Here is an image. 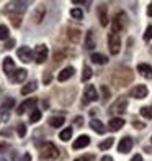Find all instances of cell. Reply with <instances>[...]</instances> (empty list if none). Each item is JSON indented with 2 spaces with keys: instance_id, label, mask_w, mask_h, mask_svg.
<instances>
[{
  "instance_id": "obj_23",
  "label": "cell",
  "mask_w": 152,
  "mask_h": 161,
  "mask_svg": "<svg viewBox=\"0 0 152 161\" xmlns=\"http://www.w3.org/2000/svg\"><path fill=\"white\" fill-rule=\"evenodd\" d=\"M97 45H95V36H93V31L92 30H89L87 31V35H85V48L87 49H93Z\"/></svg>"
},
{
  "instance_id": "obj_46",
  "label": "cell",
  "mask_w": 152,
  "mask_h": 161,
  "mask_svg": "<svg viewBox=\"0 0 152 161\" xmlns=\"http://www.w3.org/2000/svg\"><path fill=\"white\" fill-rule=\"evenodd\" d=\"M13 46H15V40H12V38L5 43V48H7V49H12Z\"/></svg>"
},
{
  "instance_id": "obj_18",
  "label": "cell",
  "mask_w": 152,
  "mask_h": 161,
  "mask_svg": "<svg viewBox=\"0 0 152 161\" xmlns=\"http://www.w3.org/2000/svg\"><path fill=\"white\" fill-rule=\"evenodd\" d=\"M137 72L146 79H152V66H149V64H144V63L137 64Z\"/></svg>"
},
{
  "instance_id": "obj_53",
  "label": "cell",
  "mask_w": 152,
  "mask_h": 161,
  "mask_svg": "<svg viewBox=\"0 0 152 161\" xmlns=\"http://www.w3.org/2000/svg\"><path fill=\"white\" fill-rule=\"evenodd\" d=\"M0 161H7V159H3V158H0Z\"/></svg>"
},
{
  "instance_id": "obj_43",
  "label": "cell",
  "mask_w": 152,
  "mask_h": 161,
  "mask_svg": "<svg viewBox=\"0 0 152 161\" xmlns=\"http://www.w3.org/2000/svg\"><path fill=\"white\" fill-rule=\"evenodd\" d=\"M0 114H2V120L8 122V119H10V112L8 110H0Z\"/></svg>"
},
{
  "instance_id": "obj_45",
  "label": "cell",
  "mask_w": 152,
  "mask_h": 161,
  "mask_svg": "<svg viewBox=\"0 0 152 161\" xmlns=\"http://www.w3.org/2000/svg\"><path fill=\"white\" fill-rule=\"evenodd\" d=\"M74 123H75L77 127H84V119H82V117H75V119H74Z\"/></svg>"
},
{
  "instance_id": "obj_28",
  "label": "cell",
  "mask_w": 152,
  "mask_h": 161,
  "mask_svg": "<svg viewBox=\"0 0 152 161\" xmlns=\"http://www.w3.org/2000/svg\"><path fill=\"white\" fill-rule=\"evenodd\" d=\"M41 110H38V108H33L31 114H30V122L31 123H36V122H39L41 120Z\"/></svg>"
},
{
  "instance_id": "obj_31",
  "label": "cell",
  "mask_w": 152,
  "mask_h": 161,
  "mask_svg": "<svg viewBox=\"0 0 152 161\" xmlns=\"http://www.w3.org/2000/svg\"><path fill=\"white\" fill-rule=\"evenodd\" d=\"M144 119H147V120H152V105H149V107H142L141 108V112H139Z\"/></svg>"
},
{
  "instance_id": "obj_25",
  "label": "cell",
  "mask_w": 152,
  "mask_h": 161,
  "mask_svg": "<svg viewBox=\"0 0 152 161\" xmlns=\"http://www.w3.org/2000/svg\"><path fill=\"white\" fill-rule=\"evenodd\" d=\"M36 89H38V82L36 80H30L25 87H21V94L23 96H26V94H31V92H34Z\"/></svg>"
},
{
  "instance_id": "obj_1",
  "label": "cell",
  "mask_w": 152,
  "mask_h": 161,
  "mask_svg": "<svg viewBox=\"0 0 152 161\" xmlns=\"http://www.w3.org/2000/svg\"><path fill=\"white\" fill-rule=\"evenodd\" d=\"M133 71L129 69V68H118L116 71L113 72V76H111V79H113V82H114V86L116 87H123V86H126V84H129L133 80Z\"/></svg>"
},
{
  "instance_id": "obj_29",
  "label": "cell",
  "mask_w": 152,
  "mask_h": 161,
  "mask_svg": "<svg viewBox=\"0 0 152 161\" xmlns=\"http://www.w3.org/2000/svg\"><path fill=\"white\" fill-rule=\"evenodd\" d=\"M70 136H72V128H70V127L64 128V130L61 131V135H59V138H61L62 142H69V140H70Z\"/></svg>"
},
{
  "instance_id": "obj_33",
  "label": "cell",
  "mask_w": 152,
  "mask_h": 161,
  "mask_svg": "<svg viewBox=\"0 0 152 161\" xmlns=\"http://www.w3.org/2000/svg\"><path fill=\"white\" fill-rule=\"evenodd\" d=\"M8 26H5V25H0V40H8Z\"/></svg>"
},
{
  "instance_id": "obj_4",
  "label": "cell",
  "mask_w": 152,
  "mask_h": 161,
  "mask_svg": "<svg viewBox=\"0 0 152 161\" xmlns=\"http://www.w3.org/2000/svg\"><path fill=\"white\" fill-rule=\"evenodd\" d=\"M126 28V13L124 12H118L116 15L113 17V33H118L123 31Z\"/></svg>"
},
{
  "instance_id": "obj_36",
  "label": "cell",
  "mask_w": 152,
  "mask_h": 161,
  "mask_svg": "<svg viewBox=\"0 0 152 161\" xmlns=\"http://www.w3.org/2000/svg\"><path fill=\"white\" fill-rule=\"evenodd\" d=\"M17 131H18V136L23 138L26 135V125H25V123H18V125H17Z\"/></svg>"
},
{
  "instance_id": "obj_22",
  "label": "cell",
  "mask_w": 152,
  "mask_h": 161,
  "mask_svg": "<svg viewBox=\"0 0 152 161\" xmlns=\"http://www.w3.org/2000/svg\"><path fill=\"white\" fill-rule=\"evenodd\" d=\"M90 127H92L93 131H97V133H100V135L106 131V127L103 125V122H101V120H97V119H92V120H90Z\"/></svg>"
},
{
  "instance_id": "obj_30",
  "label": "cell",
  "mask_w": 152,
  "mask_h": 161,
  "mask_svg": "<svg viewBox=\"0 0 152 161\" xmlns=\"http://www.w3.org/2000/svg\"><path fill=\"white\" fill-rule=\"evenodd\" d=\"M92 77V69L89 68V66H84V71H82V77H80V80H82V82H87V80H89Z\"/></svg>"
},
{
  "instance_id": "obj_40",
  "label": "cell",
  "mask_w": 152,
  "mask_h": 161,
  "mask_svg": "<svg viewBox=\"0 0 152 161\" xmlns=\"http://www.w3.org/2000/svg\"><path fill=\"white\" fill-rule=\"evenodd\" d=\"M61 61H64V53H57L54 54V64H57V63H61Z\"/></svg>"
},
{
  "instance_id": "obj_47",
  "label": "cell",
  "mask_w": 152,
  "mask_h": 161,
  "mask_svg": "<svg viewBox=\"0 0 152 161\" xmlns=\"http://www.w3.org/2000/svg\"><path fill=\"white\" fill-rule=\"evenodd\" d=\"M0 135H2V136H10L12 135V130L10 128H3L2 131H0Z\"/></svg>"
},
{
  "instance_id": "obj_48",
  "label": "cell",
  "mask_w": 152,
  "mask_h": 161,
  "mask_svg": "<svg viewBox=\"0 0 152 161\" xmlns=\"http://www.w3.org/2000/svg\"><path fill=\"white\" fill-rule=\"evenodd\" d=\"M131 161H142V156H141V155H134V156L131 158Z\"/></svg>"
},
{
  "instance_id": "obj_13",
  "label": "cell",
  "mask_w": 152,
  "mask_h": 161,
  "mask_svg": "<svg viewBox=\"0 0 152 161\" xmlns=\"http://www.w3.org/2000/svg\"><path fill=\"white\" fill-rule=\"evenodd\" d=\"M36 99H26L25 102H21V104L18 105V108H17V114L18 115H23L28 108H34V105H36Z\"/></svg>"
},
{
  "instance_id": "obj_41",
  "label": "cell",
  "mask_w": 152,
  "mask_h": 161,
  "mask_svg": "<svg viewBox=\"0 0 152 161\" xmlns=\"http://www.w3.org/2000/svg\"><path fill=\"white\" fill-rule=\"evenodd\" d=\"M133 125H134V128H137V130L146 128V123H144V122H137V120H134V122H133Z\"/></svg>"
},
{
  "instance_id": "obj_24",
  "label": "cell",
  "mask_w": 152,
  "mask_h": 161,
  "mask_svg": "<svg viewBox=\"0 0 152 161\" xmlns=\"http://www.w3.org/2000/svg\"><path fill=\"white\" fill-rule=\"evenodd\" d=\"M64 122H66V119H64L62 115H57V117H51V119L48 120V123L51 127H54V128H59L61 125H64Z\"/></svg>"
},
{
  "instance_id": "obj_49",
  "label": "cell",
  "mask_w": 152,
  "mask_h": 161,
  "mask_svg": "<svg viewBox=\"0 0 152 161\" xmlns=\"http://www.w3.org/2000/svg\"><path fill=\"white\" fill-rule=\"evenodd\" d=\"M147 15L152 17V3H149V7H147Z\"/></svg>"
},
{
  "instance_id": "obj_8",
  "label": "cell",
  "mask_w": 152,
  "mask_h": 161,
  "mask_svg": "<svg viewBox=\"0 0 152 161\" xmlns=\"http://www.w3.org/2000/svg\"><path fill=\"white\" fill-rule=\"evenodd\" d=\"M129 96L134 97V99H146L147 97V87L142 86V84L134 86L131 89V92H129Z\"/></svg>"
},
{
  "instance_id": "obj_51",
  "label": "cell",
  "mask_w": 152,
  "mask_h": 161,
  "mask_svg": "<svg viewBox=\"0 0 152 161\" xmlns=\"http://www.w3.org/2000/svg\"><path fill=\"white\" fill-rule=\"evenodd\" d=\"M31 159V155H28V153H26V155L23 156V161H30Z\"/></svg>"
},
{
  "instance_id": "obj_16",
  "label": "cell",
  "mask_w": 152,
  "mask_h": 161,
  "mask_svg": "<svg viewBox=\"0 0 152 161\" xmlns=\"http://www.w3.org/2000/svg\"><path fill=\"white\" fill-rule=\"evenodd\" d=\"M98 18H100V23H101V26H106L108 25V7L105 5V3H101L100 5V8H98Z\"/></svg>"
},
{
  "instance_id": "obj_6",
  "label": "cell",
  "mask_w": 152,
  "mask_h": 161,
  "mask_svg": "<svg viewBox=\"0 0 152 161\" xmlns=\"http://www.w3.org/2000/svg\"><path fill=\"white\" fill-rule=\"evenodd\" d=\"M95 100H98V94H97V89H95L93 86H85L82 105H87V104H90V102H95Z\"/></svg>"
},
{
  "instance_id": "obj_3",
  "label": "cell",
  "mask_w": 152,
  "mask_h": 161,
  "mask_svg": "<svg viewBox=\"0 0 152 161\" xmlns=\"http://www.w3.org/2000/svg\"><path fill=\"white\" fill-rule=\"evenodd\" d=\"M26 7H28V2H10L7 5L5 12L8 15H20L21 17V13L26 10Z\"/></svg>"
},
{
  "instance_id": "obj_5",
  "label": "cell",
  "mask_w": 152,
  "mask_h": 161,
  "mask_svg": "<svg viewBox=\"0 0 152 161\" xmlns=\"http://www.w3.org/2000/svg\"><path fill=\"white\" fill-rule=\"evenodd\" d=\"M108 46H110V53L111 54H118L121 49V38L118 33H110L108 35Z\"/></svg>"
},
{
  "instance_id": "obj_21",
  "label": "cell",
  "mask_w": 152,
  "mask_h": 161,
  "mask_svg": "<svg viewBox=\"0 0 152 161\" xmlns=\"http://www.w3.org/2000/svg\"><path fill=\"white\" fill-rule=\"evenodd\" d=\"M44 15H46V7L39 5L38 8L33 12V21H34V23H41V20L44 18Z\"/></svg>"
},
{
  "instance_id": "obj_37",
  "label": "cell",
  "mask_w": 152,
  "mask_h": 161,
  "mask_svg": "<svg viewBox=\"0 0 152 161\" xmlns=\"http://www.w3.org/2000/svg\"><path fill=\"white\" fill-rule=\"evenodd\" d=\"M10 18H12V25L15 28H18L21 25V17L20 15H10Z\"/></svg>"
},
{
  "instance_id": "obj_42",
  "label": "cell",
  "mask_w": 152,
  "mask_h": 161,
  "mask_svg": "<svg viewBox=\"0 0 152 161\" xmlns=\"http://www.w3.org/2000/svg\"><path fill=\"white\" fill-rule=\"evenodd\" d=\"M51 80H53V76H51V72H44V76H43V82H44V84H49Z\"/></svg>"
},
{
  "instance_id": "obj_9",
  "label": "cell",
  "mask_w": 152,
  "mask_h": 161,
  "mask_svg": "<svg viewBox=\"0 0 152 161\" xmlns=\"http://www.w3.org/2000/svg\"><path fill=\"white\" fill-rule=\"evenodd\" d=\"M126 107H128L126 97H119V99H116V102L111 105V112H114V114H124V112H126Z\"/></svg>"
},
{
  "instance_id": "obj_32",
  "label": "cell",
  "mask_w": 152,
  "mask_h": 161,
  "mask_svg": "<svg viewBox=\"0 0 152 161\" xmlns=\"http://www.w3.org/2000/svg\"><path fill=\"white\" fill-rule=\"evenodd\" d=\"M70 17L75 18V20H82L84 18V12L80 8H72L70 10Z\"/></svg>"
},
{
  "instance_id": "obj_50",
  "label": "cell",
  "mask_w": 152,
  "mask_h": 161,
  "mask_svg": "<svg viewBox=\"0 0 152 161\" xmlns=\"http://www.w3.org/2000/svg\"><path fill=\"white\" fill-rule=\"evenodd\" d=\"M100 161H113V158H111V156H103Z\"/></svg>"
},
{
  "instance_id": "obj_20",
  "label": "cell",
  "mask_w": 152,
  "mask_h": 161,
  "mask_svg": "<svg viewBox=\"0 0 152 161\" xmlns=\"http://www.w3.org/2000/svg\"><path fill=\"white\" fill-rule=\"evenodd\" d=\"M67 38H69L70 43L77 45V43L80 41V30H79V28H69L67 30Z\"/></svg>"
},
{
  "instance_id": "obj_38",
  "label": "cell",
  "mask_w": 152,
  "mask_h": 161,
  "mask_svg": "<svg viewBox=\"0 0 152 161\" xmlns=\"http://www.w3.org/2000/svg\"><path fill=\"white\" fill-rule=\"evenodd\" d=\"M150 40H152V25H149L146 33H144V41H150Z\"/></svg>"
},
{
  "instance_id": "obj_15",
  "label": "cell",
  "mask_w": 152,
  "mask_h": 161,
  "mask_svg": "<svg viewBox=\"0 0 152 161\" xmlns=\"http://www.w3.org/2000/svg\"><path fill=\"white\" fill-rule=\"evenodd\" d=\"M74 72H75V69L72 68V66H67V68H64V69L59 72L57 79H59V82H66L67 79H70L72 76H74Z\"/></svg>"
},
{
  "instance_id": "obj_35",
  "label": "cell",
  "mask_w": 152,
  "mask_h": 161,
  "mask_svg": "<svg viewBox=\"0 0 152 161\" xmlns=\"http://www.w3.org/2000/svg\"><path fill=\"white\" fill-rule=\"evenodd\" d=\"M100 89H101V92H103V97H101V100L103 102H108V99H110V89H108L106 86H100Z\"/></svg>"
},
{
  "instance_id": "obj_10",
  "label": "cell",
  "mask_w": 152,
  "mask_h": 161,
  "mask_svg": "<svg viewBox=\"0 0 152 161\" xmlns=\"http://www.w3.org/2000/svg\"><path fill=\"white\" fill-rule=\"evenodd\" d=\"M133 138L131 136H123L121 138V142H119V145H118V151L119 153H129L131 151V148H133Z\"/></svg>"
},
{
  "instance_id": "obj_19",
  "label": "cell",
  "mask_w": 152,
  "mask_h": 161,
  "mask_svg": "<svg viewBox=\"0 0 152 161\" xmlns=\"http://www.w3.org/2000/svg\"><path fill=\"white\" fill-rule=\"evenodd\" d=\"M123 125H124V120L119 119V117H114V119H111L110 123H108V128L111 131H119L123 128Z\"/></svg>"
},
{
  "instance_id": "obj_44",
  "label": "cell",
  "mask_w": 152,
  "mask_h": 161,
  "mask_svg": "<svg viewBox=\"0 0 152 161\" xmlns=\"http://www.w3.org/2000/svg\"><path fill=\"white\" fill-rule=\"evenodd\" d=\"M10 150V145L8 143H0V153H5Z\"/></svg>"
},
{
  "instance_id": "obj_17",
  "label": "cell",
  "mask_w": 152,
  "mask_h": 161,
  "mask_svg": "<svg viewBox=\"0 0 152 161\" xmlns=\"http://www.w3.org/2000/svg\"><path fill=\"white\" fill-rule=\"evenodd\" d=\"M28 76V71L26 69H17L15 72H13V76L10 77L12 82H15V84H20V82H23V80L26 79Z\"/></svg>"
},
{
  "instance_id": "obj_27",
  "label": "cell",
  "mask_w": 152,
  "mask_h": 161,
  "mask_svg": "<svg viewBox=\"0 0 152 161\" xmlns=\"http://www.w3.org/2000/svg\"><path fill=\"white\" fill-rule=\"evenodd\" d=\"M13 105H15V99L7 97V99H3L2 105H0V110H8V112H10V108H12Z\"/></svg>"
},
{
  "instance_id": "obj_26",
  "label": "cell",
  "mask_w": 152,
  "mask_h": 161,
  "mask_svg": "<svg viewBox=\"0 0 152 161\" xmlns=\"http://www.w3.org/2000/svg\"><path fill=\"white\" fill-rule=\"evenodd\" d=\"M90 59H92V63H95V64H106L108 63V58L105 54H100V53H93L90 56Z\"/></svg>"
},
{
  "instance_id": "obj_7",
  "label": "cell",
  "mask_w": 152,
  "mask_h": 161,
  "mask_svg": "<svg viewBox=\"0 0 152 161\" xmlns=\"http://www.w3.org/2000/svg\"><path fill=\"white\" fill-rule=\"evenodd\" d=\"M33 58L38 64H43L46 59H48V46L46 45H38L34 48V53H33Z\"/></svg>"
},
{
  "instance_id": "obj_2",
  "label": "cell",
  "mask_w": 152,
  "mask_h": 161,
  "mask_svg": "<svg viewBox=\"0 0 152 161\" xmlns=\"http://www.w3.org/2000/svg\"><path fill=\"white\" fill-rule=\"evenodd\" d=\"M57 156H59V150H57V146L54 143L46 142L39 148V158L43 161H54Z\"/></svg>"
},
{
  "instance_id": "obj_14",
  "label": "cell",
  "mask_w": 152,
  "mask_h": 161,
  "mask_svg": "<svg viewBox=\"0 0 152 161\" xmlns=\"http://www.w3.org/2000/svg\"><path fill=\"white\" fill-rule=\"evenodd\" d=\"M89 145H90V136L89 135H80L79 138H75L72 148H74V150H80V148H85V146H89Z\"/></svg>"
},
{
  "instance_id": "obj_11",
  "label": "cell",
  "mask_w": 152,
  "mask_h": 161,
  "mask_svg": "<svg viewBox=\"0 0 152 161\" xmlns=\"http://www.w3.org/2000/svg\"><path fill=\"white\" fill-rule=\"evenodd\" d=\"M17 54H18V58H20V59L23 61V63H31V59H33V53H31V49L28 48V46L18 48Z\"/></svg>"
},
{
  "instance_id": "obj_39",
  "label": "cell",
  "mask_w": 152,
  "mask_h": 161,
  "mask_svg": "<svg viewBox=\"0 0 152 161\" xmlns=\"http://www.w3.org/2000/svg\"><path fill=\"white\" fill-rule=\"evenodd\" d=\"M74 161H95V156H93V155H84V156L77 158Z\"/></svg>"
},
{
  "instance_id": "obj_34",
  "label": "cell",
  "mask_w": 152,
  "mask_h": 161,
  "mask_svg": "<svg viewBox=\"0 0 152 161\" xmlns=\"http://www.w3.org/2000/svg\"><path fill=\"white\" fill-rule=\"evenodd\" d=\"M111 145H113V138H106L105 142H101V143L98 145V148H100V150H108Z\"/></svg>"
},
{
  "instance_id": "obj_12",
  "label": "cell",
  "mask_w": 152,
  "mask_h": 161,
  "mask_svg": "<svg viewBox=\"0 0 152 161\" xmlns=\"http://www.w3.org/2000/svg\"><path fill=\"white\" fill-rule=\"evenodd\" d=\"M2 68H3V72L8 77H12L13 76V72H15L17 69H15V63H13V59L10 56H7L5 59H3V63H2Z\"/></svg>"
},
{
  "instance_id": "obj_52",
  "label": "cell",
  "mask_w": 152,
  "mask_h": 161,
  "mask_svg": "<svg viewBox=\"0 0 152 161\" xmlns=\"http://www.w3.org/2000/svg\"><path fill=\"white\" fill-rule=\"evenodd\" d=\"M144 150H146L147 153H152V146H146V148H144Z\"/></svg>"
}]
</instances>
